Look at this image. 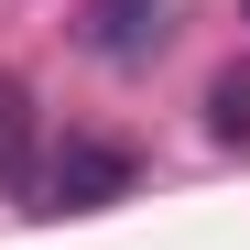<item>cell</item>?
Returning a JSON list of instances; mask_svg holds the SVG:
<instances>
[{
	"instance_id": "cell-1",
	"label": "cell",
	"mask_w": 250,
	"mask_h": 250,
	"mask_svg": "<svg viewBox=\"0 0 250 250\" xmlns=\"http://www.w3.org/2000/svg\"><path fill=\"white\" fill-rule=\"evenodd\" d=\"M131 185H142V152L131 142H87L76 131V142H55L44 163H33V196L22 207H44V218H98V207H120Z\"/></svg>"
},
{
	"instance_id": "cell-2",
	"label": "cell",
	"mask_w": 250,
	"mask_h": 250,
	"mask_svg": "<svg viewBox=\"0 0 250 250\" xmlns=\"http://www.w3.org/2000/svg\"><path fill=\"white\" fill-rule=\"evenodd\" d=\"M76 44L109 55V65H142L163 44V0H87V11H76Z\"/></svg>"
},
{
	"instance_id": "cell-3",
	"label": "cell",
	"mask_w": 250,
	"mask_h": 250,
	"mask_svg": "<svg viewBox=\"0 0 250 250\" xmlns=\"http://www.w3.org/2000/svg\"><path fill=\"white\" fill-rule=\"evenodd\" d=\"M33 163H44V131H33V87L0 76V196H33Z\"/></svg>"
},
{
	"instance_id": "cell-4",
	"label": "cell",
	"mask_w": 250,
	"mask_h": 250,
	"mask_svg": "<svg viewBox=\"0 0 250 250\" xmlns=\"http://www.w3.org/2000/svg\"><path fill=\"white\" fill-rule=\"evenodd\" d=\"M207 131L229 152H250V65H218V87H207Z\"/></svg>"
}]
</instances>
